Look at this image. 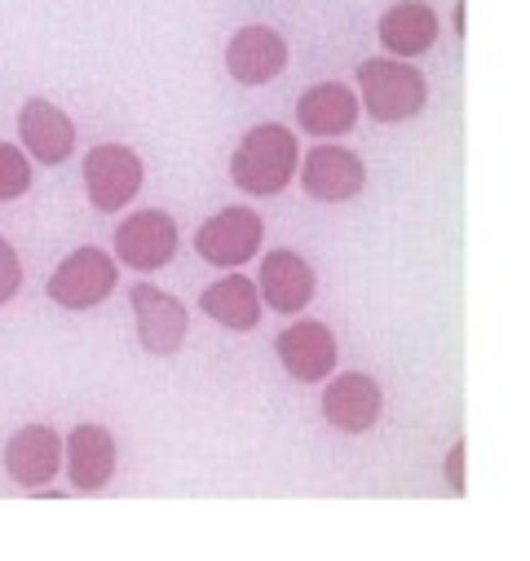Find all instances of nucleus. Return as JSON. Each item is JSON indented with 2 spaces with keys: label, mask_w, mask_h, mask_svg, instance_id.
<instances>
[{
  "label": "nucleus",
  "mask_w": 530,
  "mask_h": 561,
  "mask_svg": "<svg viewBox=\"0 0 530 561\" xmlns=\"http://www.w3.org/2000/svg\"><path fill=\"white\" fill-rule=\"evenodd\" d=\"M199 310H204L212 323L230 328V332H252V328L261 323L265 301H261L256 278H247V274H234V270H230L226 278H212V284L204 288Z\"/></svg>",
  "instance_id": "18"
},
{
  "label": "nucleus",
  "mask_w": 530,
  "mask_h": 561,
  "mask_svg": "<svg viewBox=\"0 0 530 561\" xmlns=\"http://www.w3.org/2000/svg\"><path fill=\"white\" fill-rule=\"evenodd\" d=\"M358 102L376 124H403L425 111L429 84L425 71L403 58H367L358 67Z\"/></svg>",
  "instance_id": "2"
},
{
  "label": "nucleus",
  "mask_w": 530,
  "mask_h": 561,
  "mask_svg": "<svg viewBox=\"0 0 530 561\" xmlns=\"http://www.w3.org/2000/svg\"><path fill=\"white\" fill-rule=\"evenodd\" d=\"M177 252V221L164 208H138L115 226V261L138 270V274H155L173 261Z\"/></svg>",
  "instance_id": "5"
},
{
  "label": "nucleus",
  "mask_w": 530,
  "mask_h": 561,
  "mask_svg": "<svg viewBox=\"0 0 530 561\" xmlns=\"http://www.w3.org/2000/svg\"><path fill=\"white\" fill-rule=\"evenodd\" d=\"M19 137L23 151L36 164H67L76 151V124L62 106L45 102V98H27L19 111Z\"/></svg>",
  "instance_id": "14"
},
{
  "label": "nucleus",
  "mask_w": 530,
  "mask_h": 561,
  "mask_svg": "<svg viewBox=\"0 0 530 561\" xmlns=\"http://www.w3.org/2000/svg\"><path fill=\"white\" fill-rule=\"evenodd\" d=\"M384 411V393L367 371H341L323 389V420L341 434H371Z\"/></svg>",
  "instance_id": "11"
},
{
  "label": "nucleus",
  "mask_w": 530,
  "mask_h": 561,
  "mask_svg": "<svg viewBox=\"0 0 530 561\" xmlns=\"http://www.w3.org/2000/svg\"><path fill=\"white\" fill-rule=\"evenodd\" d=\"M447 491L451 495H464V443H456L447 451Z\"/></svg>",
  "instance_id": "21"
},
{
  "label": "nucleus",
  "mask_w": 530,
  "mask_h": 561,
  "mask_svg": "<svg viewBox=\"0 0 530 561\" xmlns=\"http://www.w3.org/2000/svg\"><path fill=\"white\" fill-rule=\"evenodd\" d=\"M438 32H442L438 27V10L425 5V0H398V5H389L380 14V23H376V36H380L384 54L403 58V62L429 54L438 45Z\"/></svg>",
  "instance_id": "15"
},
{
  "label": "nucleus",
  "mask_w": 530,
  "mask_h": 561,
  "mask_svg": "<svg viewBox=\"0 0 530 561\" xmlns=\"http://www.w3.org/2000/svg\"><path fill=\"white\" fill-rule=\"evenodd\" d=\"M32 191V156L14 142H0V204L23 199Z\"/></svg>",
  "instance_id": "19"
},
{
  "label": "nucleus",
  "mask_w": 530,
  "mask_h": 561,
  "mask_svg": "<svg viewBox=\"0 0 530 561\" xmlns=\"http://www.w3.org/2000/svg\"><path fill=\"white\" fill-rule=\"evenodd\" d=\"M284 67H288V41H284V32L265 27V23L239 27L226 45V71L247 89L270 84Z\"/></svg>",
  "instance_id": "12"
},
{
  "label": "nucleus",
  "mask_w": 530,
  "mask_h": 561,
  "mask_svg": "<svg viewBox=\"0 0 530 561\" xmlns=\"http://www.w3.org/2000/svg\"><path fill=\"white\" fill-rule=\"evenodd\" d=\"M265 243V221L256 208H221L195 230V252L217 270H239Z\"/></svg>",
  "instance_id": "6"
},
{
  "label": "nucleus",
  "mask_w": 530,
  "mask_h": 561,
  "mask_svg": "<svg viewBox=\"0 0 530 561\" xmlns=\"http://www.w3.org/2000/svg\"><path fill=\"white\" fill-rule=\"evenodd\" d=\"M115 438L106 434V425H76L67 434V473H71V486L76 491H106V482L115 478Z\"/></svg>",
  "instance_id": "16"
},
{
  "label": "nucleus",
  "mask_w": 530,
  "mask_h": 561,
  "mask_svg": "<svg viewBox=\"0 0 530 561\" xmlns=\"http://www.w3.org/2000/svg\"><path fill=\"white\" fill-rule=\"evenodd\" d=\"M275 354H279V363H284V371H288L292 380L319 385V380H327V376L336 371V354H341V350H336V336H332L327 323H319V319H297L292 328L279 332Z\"/></svg>",
  "instance_id": "10"
},
{
  "label": "nucleus",
  "mask_w": 530,
  "mask_h": 561,
  "mask_svg": "<svg viewBox=\"0 0 530 561\" xmlns=\"http://www.w3.org/2000/svg\"><path fill=\"white\" fill-rule=\"evenodd\" d=\"M142 182H147V164L124 142H102L84 156V191H89V204L97 213L128 208L132 199H138Z\"/></svg>",
  "instance_id": "4"
},
{
  "label": "nucleus",
  "mask_w": 530,
  "mask_h": 561,
  "mask_svg": "<svg viewBox=\"0 0 530 561\" xmlns=\"http://www.w3.org/2000/svg\"><path fill=\"white\" fill-rule=\"evenodd\" d=\"M256 288H261V301L275 314H301L314 301V265L301 252L279 248L261 261Z\"/></svg>",
  "instance_id": "13"
},
{
  "label": "nucleus",
  "mask_w": 530,
  "mask_h": 561,
  "mask_svg": "<svg viewBox=\"0 0 530 561\" xmlns=\"http://www.w3.org/2000/svg\"><path fill=\"white\" fill-rule=\"evenodd\" d=\"M115 284H119V261L84 243L71 256H62L58 270L49 274V301L71 314H84V310H97L115 293Z\"/></svg>",
  "instance_id": "3"
},
{
  "label": "nucleus",
  "mask_w": 530,
  "mask_h": 561,
  "mask_svg": "<svg viewBox=\"0 0 530 561\" xmlns=\"http://www.w3.org/2000/svg\"><path fill=\"white\" fill-rule=\"evenodd\" d=\"M5 473L23 486V491H41L58 478V469L67 465V438L54 425H23L10 443H5Z\"/></svg>",
  "instance_id": "9"
},
{
  "label": "nucleus",
  "mask_w": 530,
  "mask_h": 561,
  "mask_svg": "<svg viewBox=\"0 0 530 561\" xmlns=\"http://www.w3.org/2000/svg\"><path fill=\"white\" fill-rule=\"evenodd\" d=\"M23 288V261H19V248L0 234V306L14 301Z\"/></svg>",
  "instance_id": "20"
},
{
  "label": "nucleus",
  "mask_w": 530,
  "mask_h": 561,
  "mask_svg": "<svg viewBox=\"0 0 530 561\" xmlns=\"http://www.w3.org/2000/svg\"><path fill=\"white\" fill-rule=\"evenodd\" d=\"M301 178V147L297 133L284 124H256L230 156V182L252 195V199H270L288 191Z\"/></svg>",
  "instance_id": "1"
},
{
  "label": "nucleus",
  "mask_w": 530,
  "mask_h": 561,
  "mask_svg": "<svg viewBox=\"0 0 530 561\" xmlns=\"http://www.w3.org/2000/svg\"><path fill=\"white\" fill-rule=\"evenodd\" d=\"M358 111H362V102L354 98V89L341 80H327V84H314L301 93L297 124L310 137H345L358 124Z\"/></svg>",
  "instance_id": "17"
},
{
  "label": "nucleus",
  "mask_w": 530,
  "mask_h": 561,
  "mask_svg": "<svg viewBox=\"0 0 530 561\" xmlns=\"http://www.w3.org/2000/svg\"><path fill=\"white\" fill-rule=\"evenodd\" d=\"M301 186L314 204H349L367 186V164L341 142H319L301 156Z\"/></svg>",
  "instance_id": "8"
},
{
  "label": "nucleus",
  "mask_w": 530,
  "mask_h": 561,
  "mask_svg": "<svg viewBox=\"0 0 530 561\" xmlns=\"http://www.w3.org/2000/svg\"><path fill=\"white\" fill-rule=\"evenodd\" d=\"M128 306H132V328H138V341H142L147 354L164 358V354L182 350V341L191 332V314L173 293H164V288H155L142 278V284H132Z\"/></svg>",
  "instance_id": "7"
}]
</instances>
